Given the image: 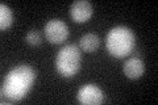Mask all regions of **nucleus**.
I'll use <instances>...</instances> for the list:
<instances>
[{"label": "nucleus", "instance_id": "f257e3e1", "mask_svg": "<svg viewBox=\"0 0 158 105\" xmlns=\"http://www.w3.org/2000/svg\"><path fill=\"white\" fill-rule=\"evenodd\" d=\"M36 80V71L28 64H20L7 74L2 86V96L9 101H20L28 95Z\"/></svg>", "mask_w": 158, "mask_h": 105}, {"label": "nucleus", "instance_id": "f03ea898", "mask_svg": "<svg viewBox=\"0 0 158 105\" xmlns=\"http://www.w3.org/2000/svg\"><path fill=\"white\" fill-rule=\"evenodd\" d=\"M136 37L133 30L127 26H115L107 34L106 46L108 53L115 58H124L133 53Z\"/></svg>", "mask_w": 158, "mask_h": 105}, {"label": "nucleus", "instance_id": "7ed1b4c3", "mask_svg": "<svg viewBox=\"0 0 158 105\" xmlns=\"http://www.w3.org/2000/svg\"><path fill=\"white\" fill-rule=\"evenodd\" d=\"M82 54L77 45H66L56 57V70L63 78H73L81 68Z\"/></svg>", "mask_w": 158, "mask_h": 105}, {"label": "nucleus", "instance_id": "20e7f679", "mask_svg": "<svg viewBox=\"0 0 158 105\" xmlns=\"http://www.w3.org/2000/svg\"><path fill=\"white\" fill-rule=\"evenodd\" d=\"M45 32V37L48 38V41L53 45H59L63 43L69 38V26L59 18H52L45 24L44 28Z\"/></svg>", "mask_w": 158, "mask_h": 105}, {"label": "nucleus", "instance_id": "39448f33", "mask_svg": "<svg viewBox=\"0 0 158 105\" xmlns=\"http://www.w3.org/2000/svg\"><path fill=\"white\" fill-rule=\"evenodd\" d=\"M77 99L83 105H99L104 101V93L95 84H85L79 88Z\"/></svg>", "mask_w": 158, "mask_h": 105}, {"label": "nucleus", "instance_id": "423d86ee", "mask_svg": "<svg viewBox=\"0 0 158 105\" xmlns=\"http://www.w3.org/2000/svg\"><path fill=\"white\" fill-rule=\"evenodd\" d=\"M94 7L87 0H77L70 7V16L75 22H86L92 16Z\"/></svg>", "mask_w": 158, "mask_h": 105}, {"label": "nucleus", "instance_id": "0eeeda50", "mask_svg": "<svg viewBox=\"0 0 158 105\" xmlns=\"http://www.w3.org/2000/svg\"><path fill=\"white\" fill-rule=\"evenodd\" d=\"M123 72H124V75L128 79H138L145 72V64L141 58L132 57L124 63Z\"/></svg>", "mask_w": 158, "mask_h": 105}, {"label": "nucleus", "instance_id": "6e6552de", "mask_svg": "<svg viewBox=\"0 0 158 105\" xmlns=\"http://www.w3.org/2000/svg\"><path fill=\"white\" fill-rule=\"evenodd\" d=\"M99 45H100V39L94 33H87L79 39V46H81V49L85 50V51H88V53L95 51L99 47Z\"/></svg>", "mask_w": 158, "mask_h": 105}, {"label": "nucleus", "instance_id": "1a4fd4ad", "mask_svg": "<svg viewBox=\"0 0 158 105\" xmlns=\"http://www.w3.org/2000/svg\"><path fill=\"white\" fill-rule=\"evenodd\" d=\"M13 22V12L4 3L0 4V29L6 30Z\"/></svg>", "mask_w": 158, "mask_h": 105}, {"label": "nucleus", "instance_id": "9d476101", "mask_svg": "<svg viewBox=\"0 0 158 105\" xmlns=\"http://www.w3.org/2000/svg\"><path fill=\"white\" fill-rule=\"evenodd\" d=\"M25 41L31 45V46H38V45L41 43V41H42V36H41V33H40L38 30L32 29V30L28 32L27 37H25Z\"/></svg>", "mask_w": 158, "mask_h": 105}]
</instances>
